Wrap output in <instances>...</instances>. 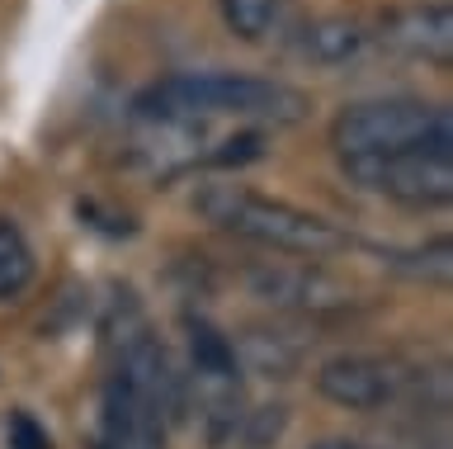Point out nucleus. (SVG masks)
<instances>
[{"label": "nucleus", "mask_w": 453, "mask_h": 449, "mask_svg": "<svg viewBox=\"0 0 453 449\" xmlns=\"http://www.w3.org/2000/svg\"><path fill=\"white\" fill-rule=\"evenodd\" d=\"M317 392L345 412H382L406 398H425V374L388 355H364V350H340L317 364Z\"/></svg>", "instance_id": "nucleus-6"}, {"label": "nucleus", "mask_w": 453, "mask_h": 449, "mask_svg": "<svg viewBox=\"0 0 453 449\" xmlns=\"http://www.w3.org/2000/svg\"><path fill=\"white\" fill-rule=\"evenodd\" d=\"M331 147L340 161L453 147V114L434 100H416V95L359 100V105H345L331 119Z\"/></svg>", "instance_id": "nucleus-4"}, {"label": "nucleus", "mask_w": 453, "mask_h": 449, "mask_svg": "<svg viewBox=\"0 0 453 449\" xmlns=\"http://www.w3.org/2000/svg\"><path fill=\"white\" fill-rule=\"evenodd\" d=\"M246 284L255 298L274 303V307H293V313H340L349 298L335 279H326L311 265H293V260H265L246 275Z\"/></svg>", "instance_id": "nucleus-9"}, {"label": "nucleus", "mask_w": 453, "mask_h": 449, "mask_svg": "<svg viewBox=\"0 0 453 449\" xmlns=\"http://www.w3.org/2000/svg\"><path fill=\"white\" fill-rule=\"evenodd\" d=\"M388 265L402 270L411 279H430V284H444L449 270H453V246L449 236H434L425 246H411V251H388Z\"/></svg>", "instance_id": "nucleus-15"}, {"label": "nucleus", "mask_w": 453, "mask_h": 449, "mask_svg": "<svg viewBox=\"0 0 453 449\" xmlns=\"http://www.w3.org/2000/svg\"><path fill=\"white\" fill-rule=\"evenodd\" d=\"M283 430H288V406L283 402H260V406H246V421H241V430H236V445L241 449H269Z\"/></svg>", "instance_id": "nucleus-16"}, {"label": "nucleus", "mask_w": 453, "mask_h": 449, "mask_svg": "<svg viewBox=\"0 0 453 449\" xmlns=\"http://www.w3.org/2000/svg\"><path fill=\"white\" fill-rule=\"evenodd\" d=\"M226 34L241 43H288L297 29L293 0H218Z\"/></svg>", "instance_id": "nucleus-12"}, {"label": "nucleus", "mask_w": 453, "mask_h": 449, "mask_svg": "<svg viewBox=\"0 0 453 449\" xmlns=\"http://www.w3.org/2000/svg\"><path fill=\"white\" fill-rule=\"evenodd\" d=\"M10 445L14 449H52L48 430H38V421L28 416V412H14L10 416Z\"/></svg>", "instance_id": "nucleus-17"}, {"label": "nucleus", "mask_w": 453, "mask_h": 449, "mask_svg": "<svg viewBox=\"0 0 453 449\" xmlns=\"http://www.w3.org/2000/svg\"><path fill=\"white\" fill-rule=\"evenodd\" d=\"M99 341H104V378H119L142 398H151L165 421L189 416L184 369L170 360L165 341L156 336V321L147 317L133 289H113L104 317H99Z\"/></svg>", "instance_id": "nucleus-3"}, {"label": "nucleus", "mask_w": 453, "mask_h": 449, "mask_svg": "<svg viewBox=\"0 0 453 449\" xmlns=\"http://www.w3.org/2000/svg\"><path fill=\"white\" fill-rule=\"evenodd\" d=\"M34 246L28 236L19 232V222L0 218V303L19 298V293L34 284Z\"/></svg>", "instance_id": "nucleus-14"}, {"label": "nucleus", "mask_w": 453, "mask_h": 449, "mask_svg": "<svg viewBox=\"0 0 453 449\" xmlns=\"http://www.w3.org/2000/svg\"><path fill=\"white\" fill-rule=\"evenodd\" d=\"M382 43L406 52L416 62L430 66H449L453 62V10L449 5H411V10H392L382 19Z\"/></svg>", "instance_id": "nucleus-10"}, {"label": "nucleus", "mask_w": 453, "mask_h": 449, "mask_svg": "<svg viewBox=\"0 0 453 449\" xmlns=\"http://www.w3.org/2000/svg\"><path fill=\"white\" fill-rule=\"evenodd\" d=\"M345 180L364 194H378L402 208H444L453 199V147L430 151H388V157L340 161Z\"/></svg>", "instance_id": "nucleus-5"}, {"label": "nucleus", "mask_w": 453, "mask_h": 449, "mask_svg": "<svg viewBox=\"0 0 453 449\" xmlns=\"http://www.w3.org/2000/svg\"><path fill=\"white\" fill-rule=\"evenodd\" d=\"M133 143H127V166L147 180H175L194 166H208L212 137L208 123L189 119H133Z\"/></svg>", "instance_id": "nucleus-8"}, {"label": "nucleus", "mask_w": 453, "mask_h": 449, "mask_svg": "<svg viewBox=\"0 0 453 449\" xmlns=\"http://www.w3.org/2000/svg\"><path fill=\"white\" fill-rule=\"evenodd\" d=\"M194 208L218 232H232L250 246L279 251V256L326 260L349 246V236L321 213H307V208H297L288 199H269V194L246 190V185H203L194 194Z\"/></svg>", "instance_id": "nucleus-2"}, {"label": "nucleus", "mask_w": 453, "mask_h": 449, "mask_svg": "<svg viewBox=\"0 0 453 449\" xmlns=\"http://www.w3.org/2000/svg\"><path fill=\"white\" fill-rule=\"evenodd\" d=\"M311 100L288 81L246 72H175L137 90L133 119H241V123H297Z\"/></svg>", "instance_id": "nucleus-1"}, {"label": "nucleus", "mask_w": 453, "mask_h": 449, "mask_svg": "<svg viewBox=\"0 0 453 449\" xmlns=\"http://www.w3.org/2000/svg\"><path fill=\"white\" fill-rule=\"evenodd\" d=\"M311 449H373V445H359V440H340V435H331V440H317Z\"/></svg>", "instance_id": "nucleus-18"}, {"label": "nucleus", "mask_w": 453, "mask_h": 449, "mask_svg": "<svg viewBox=\"0 0 453 449\" xmlns=\"http://www.w3.org/2000/svg\"><path fill=\"white\" fill-rule=\"evenodd\" d=\"M288 43L317 66H349L368 52L373 34H368V24L349 19V15H321V19H297Z\"/></svg>", "instance_id": "nucleus-11"}, {"label": "nucleus", "mask_w": 453, "mask_h": 449, "mask_svg": "<svg viewBox=\"0 0 453 449\" xmlns=\"http://www.w3.org/2000/svg\"><path fill=\"white\" fill-rule=\"evenodd\" d=\"M165 430L170 421L151 398H142L119 378H104L95 392L85 449H165Z\"/></svg>", "instance_id": "nucleus-7"}, {"label": "nucleus", "mask_w": 453, "mask_h": 449, "mask_svg": "<svg viewBox=\"0 0 453 449\" xmlns=\"http://www.w3.org/2000/svg\"><path fill=\"white\" fill-rule=\"evenodd\" d=\"M236 364H241V374H260V378H288L297 369V360H303V350H297L288 336H279V331H246V336H236Z\"/></svg>", "instance_id": "nucleus-13"}]
</instances>
